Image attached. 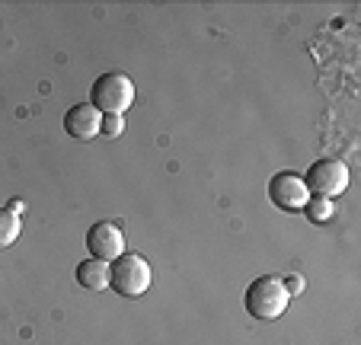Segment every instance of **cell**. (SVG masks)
<instances>
[{
    "label": "cell",
    "instance_id": "6da1fadb",
    "mask_svg": "<svg viewBox=\"0 0 361 345\" xmlns=\"http://www.w3.org/2000/svg\"><path fill=\"white\" fill-rule=\"evenodd\" d=\"M288 304H291V294L279 275H262L246 288V313L252 320H281Z\"/></svg>",
    "mask_w": 361,
    "mask_h": 345
},
{
    "label": "cell",
    "instance_id": "7a4b0ae2",
    "mask_svg": "<svg viewBox=\"0 0 361 345\" xmlns=\"http://www.w3.org/2000/svg\"><path fill=\"white\" fill-rule=\"evenodd\" d=\"M150 282H154V272L150 262L137 253H122L118 259L109 262V288L122 298H141L147 294Z\"/></svg>",
    "mask_w": 361,
    "mask_h": 345
},
{
    "label": "cell",
    "instance_id": "3957f363",
    "mask_svg": "<svg viewBox=\"0 0 361 345\" xmlns=\"http://www.w3.org/2000/svg\"><path fill=\"white\" fill-rule=\"evenodd\" d=\"M90 96H93L90 106H96L102 115H125L135 102V80L122 71H109V74L96 77Z\"/></svg>",
    "mask_w": 361,
    "mask_h": 345
},
{
    "label": "cell",
    "instance_id": "277c9868",
    "mask_svg": "<svg viewBox=\"0 0 361 345\" xmlns=\"http://www.w3.org/2000/svg\"><path fill=\"white\" fill-rule=\"evenodd\" d=\"M348 167L342 160H317L307 169V192H314L317 198H339L348 189Z\"/></svg>",
    "mask_w": 361,
    "mask_h": 345
},
{
    "label": "cell",
    "instance_id": "5b68a950",
    "mask_svg": "<svg viewBox=\"0 0 361 345\" xmlns=\"http://www.w3.org/2000/svg\"><path fill=\"white\" fill-rule=\"evenodd\" d=\"M87 250L93 259H102V262H112L125 253V234L116 221H96L93 227L87 230Z\"/></svg>",
    "mask_w": 361,
    "mask_h": 345
},
{
    "label": "cell",
    "instance_id": "8992f818",
    "mask_svg": "<svg viewBox=\"0 0 361 345\" xmlns=\"http://www.w3.org/2000/svg\"><path fill=\"white\" fill-rule=\"evenodd\" d=\"M269 198L281 211H304L310 192H307L304 176H298V173H275L272 183H269Z\"/></svg>",
    "mask_w": 361,
    "mask_h": 345
},
{
    "label": "cell",
    "instance_id": "52a82bcc",
    "mask_svg": "<svg viewBox=\"0 0 361 345\" xmlns=\"http://www.w3.org/2000/svg\"><path fill=\"white\" fill-rule=\"evenodd\" d=\"M99 125H102V112L96 106H90V102H77L64 115V131L74 141H93V138H99Z\"/></svg>",
    "mask_w": 361,
    "mask_h": 345
},
{
    "label": "cell",
    "instance_id": "ba28073f",
    "mask_svg": "<svg viewBox=\"0 0 361 345\" xmlns=\"http://www.w3.org/2000/svg\"><path fill=\"white\" fill-rule=\"evenodd\" d=\"M77 284L80 288H87V291H106L109 288V262H102V259H83L80 265H77Z\"/></svg>",
    "mask_w": 361,
    "mask_h": 345
},
{
    "label": "cell",
    "instance_id": "9c48e42d",
    "mask_svg": "<svg viewBox=\"0 0 361 345\" xmlns=\"http://www.w3.org/2000/svg\"><path fill=\"white\" fill-rule=\"evenodd\" d=\"M20 230H23L20 214L10 208H0V250H4V246H13L16 237H20Z\"/></svg>",
    "mask_w": 361,
    "mask_h": 345
},
{
    "label": "cell",
    "instance_id": "30bf717a",
    "mask_svg": "<svg viewBox=\"0 0 361 345\" xmlns=\"http://www.w3.org/2000/svg\"><path fill=\"white\" fill-rule=\"evenodd\" d=\"M304 211H307V217H310V221H317V224H326V221H333V217H336V205L329 202V198H317V195L307 198Z\"/></svg>",
    "mask_w": 361,
    "mask_h": 345
},
{
    "label": "cell",
    "instance_id": "8fae6325",
    "mask_svg": "<svg viewBox=\"0 0 361 345\" xmlns=\"http://www.w3.org/2000/svg\"><path fill=\"white\" fill-rule=\"evenodd\" d=\"M122 131H125V115H102L99 135L106 138V141H116Z\"/></svg>",
    "mask_w": 361,
    "mask_h": 345
},
{
    "label": "cell",
    "instance_id": "7c38bea8",
    "mask_svg": "<svg viewBox=\"0 0 361 345\" xmlns=\"http://www.w3.org/2000/svg\"><path fill=\"white\" fill-rule=\"evenodd\" d=\"M281 282H285V288H288V294H300V288H304V282H300L298 275H288V278H281Z\"/></svg>",
    "mask_w": 361,
    "mask_h": 345
}]
</instances>
